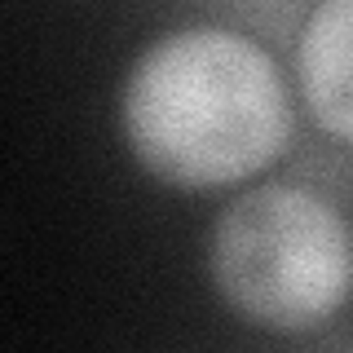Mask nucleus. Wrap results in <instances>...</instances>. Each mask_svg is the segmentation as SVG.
Returning a JSON list of instances; mask_svg holds the SVG:
<instances>
[{
  "label": "nucleus",
  "mask_w": 353,
  "mask_h": 353,
  "mask_svg": "<svg viewBox=\"0 0 353 353\" xmlns=\"http://www.w3.org/2000/svg\"><path fill=\"white\" fill-rule=\"evenodd\" d=\"M119 124L132 159L172 190H225L265 172L292 141L279 62L225 27L168 31L132 62Z\"/></svg>",
  "instance_id": "obj_1"
},
{
  "label": "nucleus",
  "mask_w": 353,
  "mask_h": 353,
  "mask_svg": "<svg viewBox=\"0 0 353 353\" xmlns=\"http://www.w3.org/2000/svg\"><path fill=\"white\" fill-rule=\"evenodd\" d=\"M208 270L243 323L287 336L314 331L353 296V230L305 185H252L216 216Z\"/></svg>",
  "instance_id": "obj_2"
},
{
  "label": "nucleus",
  "mask_w": 353,
  "mask_h": 353,
  "mask_svg": "<svg viewBox=\"0 0 353 353\" xmlns=\"http://www.w3.org/2000/svg\"><path fill=\"white\" fill-rule=\"evenodd\" d=\"M296 80L314 124L353 146V0H318L296 31Z\"/></svg>",
  "instance_id": "obj_3"
}]
</instances>
